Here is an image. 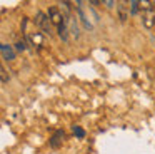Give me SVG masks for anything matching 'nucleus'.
<instances>
[{
    "label": "nucleus",
    "instance_id": "obj_1",
    "mask_svg": "<svg viewBox=\"0 0 155 154\" xmlns=\"http://www.w3.org/2000/svg\"><path fill=\"white\" fill-rule=\"evenodd\" d=\"M35 23H37V27H40L45 33H48V35L52 33V20H50V17L45 15L44 12H37Z\"/></svg>",
    "mask_w": 155,
    "mask_h": 154
},
{
    "label": "nucleus",
    "instance_id": "obj_2",
    "mask_svg": "<svg viewBox=\"0 0 155 154\" xmlns=\"http://www.w3.org/2000/svg\"><path fill=\"white\" fill-rule=\"evenodd\" d=\"M48 17H50L52 23H55V25H62L64 20H65L64 19V13H62L57 7H50V9H48Z\"/></svg>",
    "mask_w": 155,
    "mask_h": 154
},
{
    "label": "nucleus",
    "instance_id": "obj_3",
    "mask_svg": "<svg viewBox=\"0 0 155 154\" xmlns=\"http://www.w3.org/2000/svg\"><path fill=\"white\" fill-rule=\"evenodd\" d=\"M0 52H2V59L4 60H14L15 59V52L12 49V45H8V44H2L0 45Z\"/></svg>",
    "mask_w": 155,
    "mask_h": 154
},
{
    "label": "nucleus",
    "instance_id": "obj_4",
    "mask_svg": "<svg viewBox=\"0 0 155 154\" xmlns=\"http://www.w3.org/2000/svg\"><path fill=\"white\" fill-rule=\"evenodd\" d=\"M117 12H118V19H120L122 22H125V20L128 19V7L125 2H120L117 5Z\"/></svg>",
    "mask_w": 155,
    "mask_h": 154
},
{
    "label": "nucleus",
    "instance_id": "obj_5",
    "mask_svg": "<svg viewBox=\"0 0 155 154\" xmlns=\"http://www.w3.org/2000/svg\"><path fill=\"white\" fill-rule=\"evenodd\" d=\"M25 39H27V42L30 44V45H38V47L44 45V37H42L40 33H37V32L32 33V35H27Z\"/></svg>",
    "mask_w": 155,
    "mask_h": 154
},
{
    "label": "nucleus",
    "instance_id": "obj_6",
    "mask_svg": "<svg viewBox=\"0 0 155 154\" xmlns=\"http://www.w3.org/2000/svg\"><path fill=\"white\" fill-rule=\"evenodd\" d=\"M64 137H65L64 131H57V132L52 136V139H50V146L52 147H58L62 142H64Z\"/></svg>",
    "mask_w": 155,
    "mask_h": 154
},
{
    "label": "nucleus",
    "instance_id": "obj_7",
    "mask_svg": "<svg viewBox=\"0 0 155 154\" xmlns=\"http://www.w3.org/2000/svg\"><path fill=\"white\" fill-rule=\"evenodd\" d=\"M142 23H143L145 29H152L155 25V15L152 12H147L143 17H142Z\"/></svg>",
    "mask_w": 155,
    "mask_h": 154
},
{
    "label": "nucleus",
    "instance_id": "obj_8",
    "mask_svg": "<svg viewBox=\"0 0 155 154\" xmlns=\"http://www.w3.org/2000/svg\"><path fill=\"white\" fill-rule=\"evenodd\" d=\"M67 23H68V19H65L64 23H62V25H58V37H60L64 42H67V40H68V29H67Z\"/></svg>",
    "mask_w": 155,
    "mask_h": 154
},
{
    "label": "nucleus",
    "instance_id": "obj_9",
    "mask_svg": "<svg viewBox=\"0 0 155 154\" xmlns=\"http://www.w3.org/2000/svg\"><path fill=\"white\" fill-rule=\"evenodd\" d=\"M140 9L147 10V12H152L153 9V2H148V0H140Z\"/></svg>",
    "mask_w": 155,
    "mask_h": 154
},
{
    "label": "nucleus",
    "instance_id": "obj_10",
    "mask_svg": "<svg viewBox=\"0 0 155 154\" xmlns=\"http://www.w3.org/2000/svg\"><path fill=\"white\" fill-rule=\"evenodd\" d=\"M128 5H130V12L132 13H137L138 9H140V2H138V0H132V2H128Z\"/></svg>",
    "mask_w": 155,
    "mask_h": 154
},
{
    "label": "nucleus",
    "instance_id": "obj_11",
    "mask_svg": "<svg viewBox=\"0 0 155 154\" xmlns=\"http://www.w3.org/2000/svg\"><path fill=\"white\" fill-rule=\"evenodd\" d=\"M0 75H2V84H7L8 82V75H7L5 67H0Z\"/></svg>",
    "mask_w": 155,
    "mask_h": 154
},
{
    "label": "nucleus",
    "instance_id": "obj_12",
    "mask_svg": "<svg viewBox=\"0 0 155 154\" xmlns=\"http://www.w3.org/2000/svg\"><path fill=\"white\" fill-rule=\"evenodd\" d=\"M74 134L77 137H84L85 136V131L82 129V127H78V126H74Z\"/></svg>",
    "mask_w": 155,
    "mask_h": 154
},
{
    "label": "nucleus",
    "instance_id": "obj_13",
    "mask_svg": "<svg viewBox=\"0 0 155 154\" xmlns=\"http://www.w3.org/2000/svg\"><path fill=\"white\" fill-rule=\"evenodd\" d=\"M70 23H72V33H74L75 37H78V35H80V33H78V27H77V22H75V20L72 19V20H70Z\"/></svg>",
    "mask_w": 155,
    "mask_h": 154
},
{
    "label": "nucleus",
    "instance_id": "obj_14",
    "mask_svg": "<svg viewBox=\"0 0 155 154\" xmlns=\"http://www.w3.org/2000/svg\"><path fill=\"white\" fill-rule=\"evenodd\" d=\"M15 45H17V50H20V52L27 49V45H25V40H18V42L15 44Z\"/></svg>",
    "mask_w": 155,
    "mask_h": 154
},
{
    "label": "nucleus",
    "instance_id": "obj_15",
    "mask_svg": "<svg viewBox=\"0 0 155 154\" xmlns=\"http://www.w3.org/2000/svg\"><path fill=\"white\" fill-rule=\"evenodd\" d=\"M102 3H104L107 9H112L114 5H117V2H114V0H105V2H102Z\"/></svg>",
    "mask_w": 155,
    "mask_h": 154
},
{
    "label": "nucleus",
    "instance_id": "obj_16",
    "mask_svg": "<svg viewBox=\"0 0 155 154\" xmlns=\"http://www.w3.org/2000/svg\"><path fill=\"white\" fill-rule=\"evenodd\" d=\"M153 9H155V2H153Z\"/></svg>",
    "mask_w": 155,
    "mask_h": 154
}]
</instances>
